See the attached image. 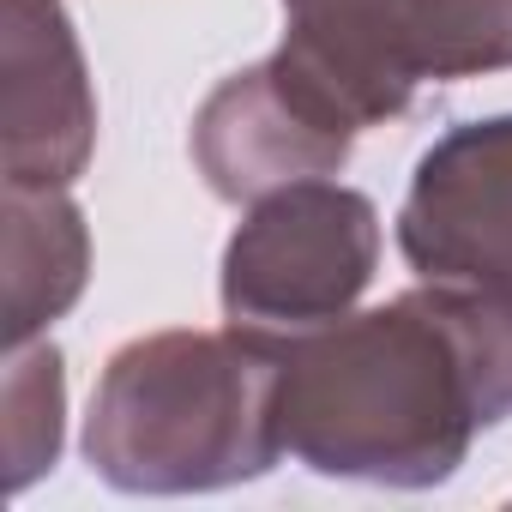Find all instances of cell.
Returning a JSON list of instances; mask_svg holds the SVG:
<instances>
[{
  "label": "cell",
  "instance_id": "7a4b0ae2",
  "mask_svg": "<svg viewBox=\"0 0 512 512\" xmlns=\"http://www.w3.org/2000/svg\"><path fill=\"white\" fill-rule=\"evenodd\" d=\"M284 344L253 332H151L109 356L85 458L121 494H217L284 458Z\"/></svg>",
  "mask_w": 512,
  "mask_h": 512
},
{
  "label": "cell",
  "instance_id": "6da1fadb",
  "mask_svg": "<svg viewBox=\"0 0 512 512\" xmlns=\"http://www.w3.org/2000/svg\"><path fill=\"white\" fill-rule=\"evenodd\" d=\"M512 416V314L422 284L284 344L278 428L314 476L440 488Z\"/></svg>",
  "mask_w": 512,
  "mask_h": 512
},
{
  "label": "cell",
  "instance_id": "8992f818",
  "mask_svg": "<svg viewBox=\"0 0 512 512\" xmlns=\"http://www.w3.org/2000/svg\"><path fill=\"white\" fill-rule=\"evenodd\" d=\"M398 253L422 284L512 308V115L434 139L398 205Z\"/></svg>",
  "mask_w": 512,
  "mask_h": 512
},
{
  "label": "cell",
  "instance_id": "52a82bcc",
  "mask_svg": "<svg viewBox=\"0 0 512 512\" xmlns=\"http://www.w3.org/2000/svg\"><path fill=\"white\" fill-rule=\"evenodd\" d=\"M97 145V91L67 0H0V169L7 187H73Z\"/></svg>",
  "mask_w": 512,
  "mask_h": 512
},
{
  "label": "cell",
  "instance_id": "ba28073f",
  "mask_svg": "<svg viewBox=\"0 0 512 512\" xmlns=\"http://www.w3.org/2000/svg\"><path fill=\"white\" fill-rule=\"evenodd\" d=\"M91 278V229L67 187H7V350L37 344Z\"/></svg>",
  "mask_w": 512,
  "mask_h": 512
},
{
  "label": "cell",
  "instance_id": "3957f363",
  "mask_svg": "<svg viewBox=\"0 0 512 512\" xmlns=\"http://www.w3.org/2000/svg\"><path fill=\"white\" fill-rule=\"evenodd\" d=\"M380 272V211L344 181H296L253 199L223 247V320L266 344H296L344 320Z\"/></svg>",
  "mask_w": 512,
  "mask_h": 512
},
{
  "label": "cell",
  "instance_id": "30bf717a",
  "mask_svg": "<svg viewBox=\"0 0 512 512\" xmlns=\"http://www.w3.org/2000/svg\"><path fill=\"white\" fill-rule=\"evenodd\" d=\"M506 314H512V308H506Z\"/></svg>",
  "mask_w": 512,
  "mask_h": 512
},
{
  "label": "cell",
  "instance_id": "9c48e42d",
  "mask_svg": "<svg viewBox=\"0 0 512 512\" xmlns=\"http://www.w3.org/2000/svg\"><path fill=\"white\" fill-rule=\"evenodd\" d=\"M61 416H67V362L55 344H19L7 356V476L31 488L61 458Z\"/></svg>",
  "mask_w": 512,
  "mask_h": 512
},
{
  "label": "cell",
  "instance_id": "277c9868",
  "mask_svg": "<svg viewBox=\"0 0 512 512\" xmlns=\"http://www.w3.org/2000/svg\"><path fill=\"white\" fill-rule=\"evenodd\" d=\"M284 25L362 127L398 121L422 79L512 67V0H284Z\"/></svg>",
  "mask_w": 512,
  "mask_h": 512
},
{
  "label": "cell",
  "instance_id": "5b68a950",
  "mask_svg": "<svg viewBox=\"0 0 512 512\" xmlns=\"http://www.w3.org/2000/svg\"><path fill=\"white\" fill-rule=\"evenodd\" d=\"M356 133L368 127L350 115V103L278 43V55L229 73L199 103L187 151L217 199L253 205L278 187L338 175L356 151Z\"/></svg>",
  "mask_w": 512,
  "mask_h": 512
}]
</instances>
